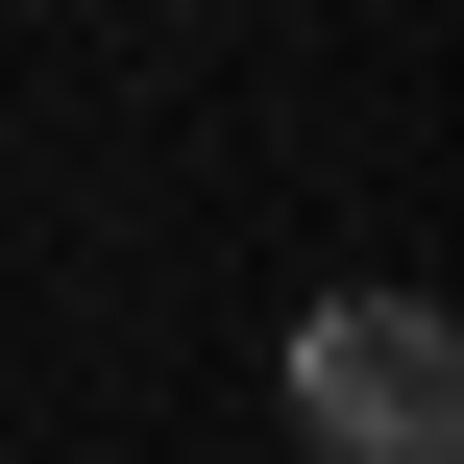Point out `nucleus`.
Instances as JSON below:
<instances>
[{"label":"nucleus","instance_id":"obj_1","mask_svg":"<svg viewBox=\"0 0 464 464\" xmlns=\"http://www.w3.org/2000/svg\"><path fill=\"white\" fill-rule=\"evenodd\" d=\"M294 440H318V464H464L440 294H318V318H294Z\"/></svg>","mask_w":464,"mask_h":464}]
</instances>
